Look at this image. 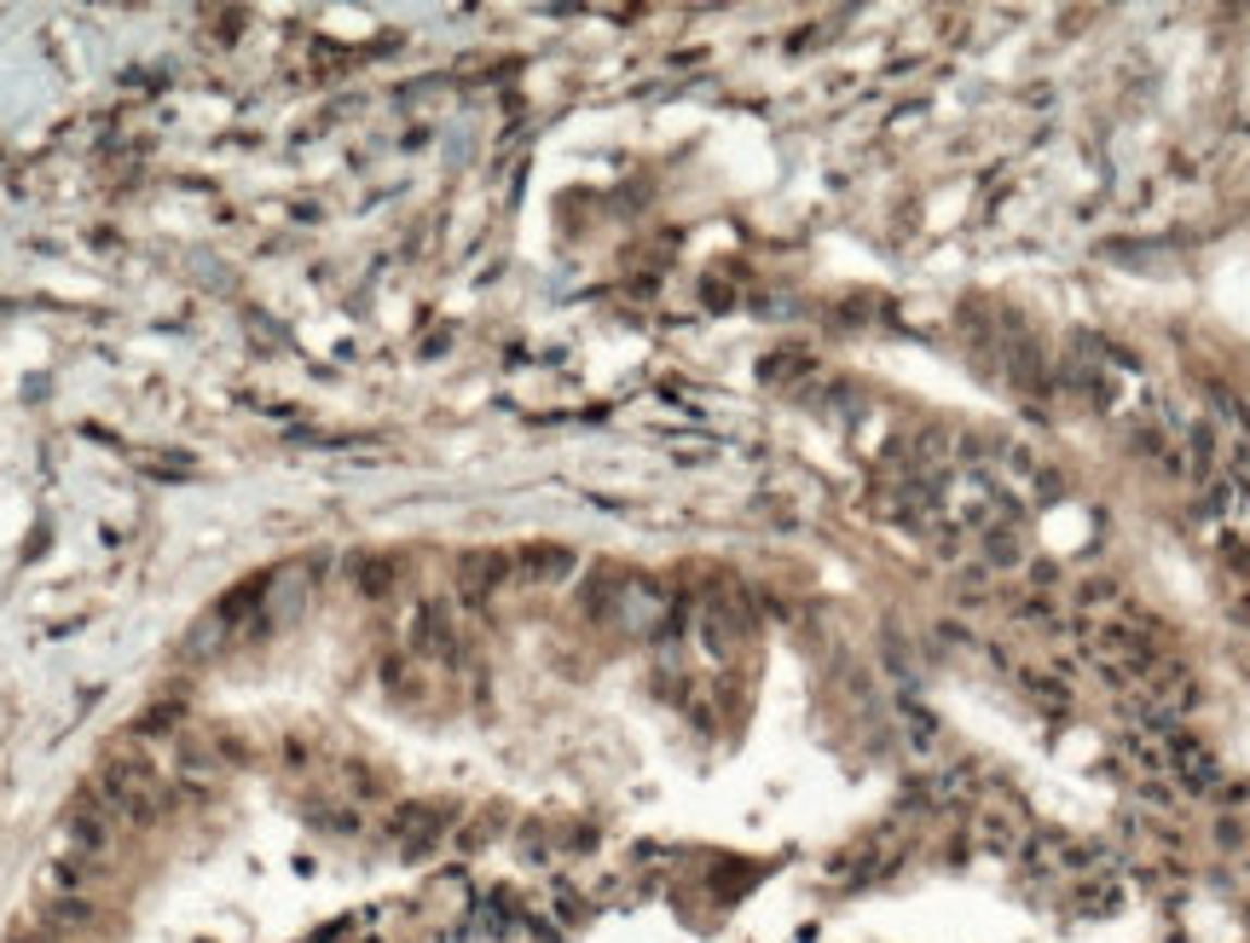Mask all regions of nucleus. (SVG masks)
<instances>
[{"mask_svg":"<svg viewBox=\"0 0 1250 943\" xmlns=\"http://www.w3.org/2000/svg\"><path fill=\"white\" fill-rule=\"evenodd\" d=\"M574 567H579L574 550L544 544V539H532V544H522L516 556H510V573H516L522 585H562V579H574Z\"/></svg>","mask_w":1250,"mask_h":943,"instance_id":"1","label":"nucleus"},{"mask_svg":"<svg viewBox=\"0 0 1250 943\" xmlns=\"http://www.w3.org/2000/svg\"><path fill=\"white\" fill-rule=\"evenodd\" d=\"M504 573H510V556H499V550H469V556L457 562V590H464L469 608H481L492 590L504 585Z\"/></svg>","mask_w":1250,"mask_h":943,"instance_id":"2","label":"nucleus"},{"mask_svg":"<svg viewBox=\"0 0 1250 943\" xmlns=\"http://www.w3.org/2000/svg\"><path fill=\"white\" fill-rule=\"evenodd\" d=\"M35 920H41L47 932H59V938H76V932L99 927V903L94 897H41Z\"/></svg>","mask_w":1250,"mask_h":943,"instance_id":"3","label":"nucleus"},{"mask_svg":"<svg viewBox=\"0 0 1250 943\" xmlns=\"http://www.w3.org/2000/svg\"><path fill=\"white\" fill-rule=\"evenodd\" d=\"M412 642H417V654H429V660H457V632H452V620H446V602H422L417 608V632H412Z\"/></svg>","mask_w":1250,"mask_h":943,"instance_id":"4","label":"nucleus"},{"mask_svg":"<svg viewBox=\"0 0 1250 943\" xmlns=\"http://www.w3.org/2000/svg\"><path fill=\"white\" fill-rule=\"evenodd\" d=\"M1222 464V429L1216 422H1187V480H1216Z\"/></svg>","mask_w":1250,"mask_h":943,"instance_id":"5","label":"nucleus"},{"mask_svg":"<svg viewBox=\"0 0 1250 943\" xmlns=\"http://www.w3.org/2000/svg\"><path fill=\"white\" fill-rule=\"evenodd\" d=\"M972 834H979V845L990 850V857H1019V822H1014V810H979V822H972Z\"/></svg>","mask_w":1250,"mask_h":943,"instance_id":"6","label":"nucleus"},{"mask_svg":"<svg viewBox=\"0 0 1250 943\" xmlns=\"http://www.w3.org/2000/svg\"><path fill=\"white\" fill-rule=\"evenodd\" d=\"M1014 677H1019V689L1042 700L1047 712H1071V683H1065L1059 672H1042V665H1014Z\"/></svg>","mask_w":1250,"mask_h":943,"instance_id":"7","label":"nucleus"},{"mask_svg":"<svg viewBox=\"0 0 1250 943\" xmlns=\"http://www.w3.org/2000/svg\"><path fill=\"white\" fill-rule=\"evenodd\" d=\"M880 665H886V672H892V683H897V689H904V695H915V683H921V672H915V654H909V642L897 637L892 625H886V632H880Z\"/></svg>","mask_w":1250,"mask_h":943,"instance_id":"8","label":"nucleus"},{"mask_svg":"<svg viewBox=\"0 0 1250 943\" xmlns=\"http://www.w3.org/2000/svg\"><path fill=\"white\" fill-rule=\"evenodd\" d=\"M897 718H904V730H909V747H915V752H932V742H938V712H927L915 695H897Z\"/></svg>","mask_w":1250,"mask_h":943,"instance_id":"9","label":"nucleus"},{"mask_svg":"<svg viewBox=\"0 0 1250 943\" xmlns=\"http://www.w3.org/2000/svg\"><path fill=\"white\" fill-rule=\"evenodd\" d=\"M1210 405H1216V429H1234V440H1245V446H1250V405L1234 394V388L1210 382Z\"/></svg>","mask_w":1250,"mask_h":943,"instance_id":"10","label":"nucleus"},{"mask_svg":"<svg viewBox=\"0 0 1250 943\" xmlns=\"http://www.w3.org/2000/svg\"><path fill=\"white\" fill-rule=\"evenodd\" d=\"M979 539H984V567H990V573H996V567H1019V562H1025V550H1019V539H1014V527H984Z\"/></svg>","mask_w":1250,"mask_h":943,"instance_id":"11","label":"nucleus"},{"mask_svg":"<svg viewBox=\"0 0 1250 943\" xmlns=\"http://www.w3.org/2000/svg\"><path fill=\"white\" fill-rule=\"evenodd\" d=\"M354 573H359V590H365V597H389V590H394V562L389 556H365V562H354Z\"/></svg>","mask_w":1250,"mask_h":943,"instance_id":"12","label":"nucleus"},{"mask_svg":"<svg viewBox=\"0 0 1250 943\" xmlns=\"http://www.w3.org/2000/svg\"><path fill=\"white\" fill-rule=\"evenodd\" d=\"M1002 464H1007V475H1019V480H1037L1047 469L1031 446H1019V440H1014V446H1002Z\"/></svg>","mask_w":1250,"mask_h":943,"instance_id":"13","label":"nucleus"},{"mask_svg":"<svg viewBox=\"0 0 1250 943\" xmlns=\"http://www.w3.org/2000/svg\"><path fill=\"white\" fill-rule=\"evenodd\" d=\"M1077 602H1082V608H1100V602H1124V585H1117V579H1082V585H1077Z\"/></svg>","mask_w":1250,"mask_h":943,"instance_id":"14","label":"nucleus"},{"mask_svg":"<svg viewBox=\"0 0 1250 943\" xmlns=\"http://www.w3.org/2000/svg\"><path fill=\"white\" fill-rule=\"evenodd\" d=\"M1014 620H1019V625H1059L1054 608H1047L1042 597H1019V602H1014Z\"/></svg>","mask_w":1250,"mask_h":943,"instance_id":"15","label":"nucleus"},{"mask_svg":"<svg viewBox=\"0 0 1250 943\" xmlns=\"http://www.w3.org/2000/svg\"><path fill=\"white\" fill-rule=\"evenodd\" d=\"M932 632H938V642H955V649H972V642H979V632H967L961 620H938Z\"/></svg>","mask_w":1250,"mask_h":943,"instance_id":"16","label":"nucleus"},{"mask_svg":"<svg viewBox=\"0 0 1250 943\" xmlns=\"http://www.w3.org/2000/svg\"><path fill=\"white\" fill-rule=\"evenodd\" d=\"M961 550H967V527H938V556H944V562H955V556H961Z\"/></svg>","mask_w":1250,"mask_h":943,"instance_id":"17","label":"nucleus"},{"mask_svg":"<svg viewBox=\"0 0 1250 943\" xmlns=\"http://www.w3.org/2000/svg\"><path fill=\"white\" fill-rule=\"evenodd\" d=\"M7 943H70V938H59V932H47L41 920H29V927H17Z\"/></svg>","mask_w":1250,"mask_h":943,"instance_id":"18","label":"nucleus"},{"mask_svg":"<svg viewBox=\"0 0 1250 943\" xmlns=\"http://www.w3.org/2000/svg\"><path fill=\"white\" fill-rule=\"evenodd\" d=\"M1141 799H1147V805H1164V810H1169V805H1175V787H1169V782H1157V775H1152V782H1141Z\"/></svg>","mask_w":1250,"mask_h":943,"instance_id":"19","label":"nucleus"},{"mask_svg":"<svg viewBox=\"0 0 1250 943\" xmlns=\"http://www.w3.org/2000/svg\"><path fill=\"white\" fill-rule=\"evenodd\" d=\"M1031 585H1037V590H1054V585H1059V567L1047 562V556H1037V562H1031Z\"/></svg>","mask_w":1250,"mask_h":943,"instance_id":"20","label":"nucleus"},{"mask_svg":"<svg viewBox=\"0 0 1250 943\" xmlns=\"http://www.w3.org/2000/svg\"><path fill=\"white\" fill-rule=\"evenodd\" d=\"M1234 620H1239V625H1250V597H1239V602H1234Z\"/></svg>","mask_w":1250,"mask_h":943,"instance_id":"21","label":"nucleus"}]
</instances>
